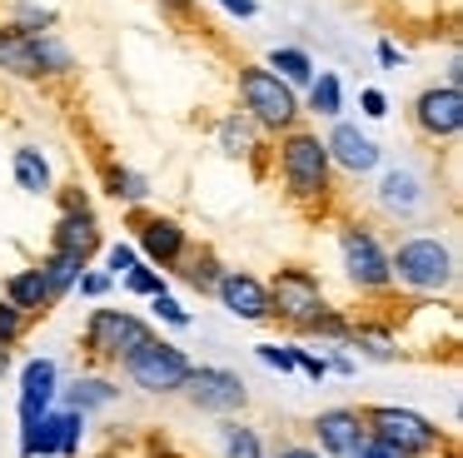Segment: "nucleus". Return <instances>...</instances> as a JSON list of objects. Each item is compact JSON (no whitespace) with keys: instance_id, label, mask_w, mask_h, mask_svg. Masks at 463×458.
<instances>
[{"instance_id":"7c9ffc66","label":"nucleus","mask_w":463,"mask_h":458,"mask_svg":"<svg viewBox=\"0 0 463 458\" xmlns=\"http://www.w3.org/2000/svg\"><path fill=\"white\" fill-rule=\"evenodd\" d=\"M125 289H135V294H165V279H160V269H150V264H130V269H125Z\"/></svg>"},{"instance_id":"4be33fe9","label":"nucleus","mask_w":463,"mask_h":458,"mask_svg":"<svg viewBox=\"0 0 463 458\" xmlns=\"http://www.w3.org/2000/svg\"><path fill=\"white\" fill-rule=\"evenodd\" d=\"M35 269H41L45 289H51V304L65 294V289H75V279L85 274L80 259H75V254H61V249H51V259H45V264H35Z\"/></svg>"},{"instance_id":"9d476101","label":"nucleus","mask_w":463,"mask_h":458,"mask_svg":"<svg viewBox=\"0 0 463 458\" xmlns=\"http://www.w3.org/2000/svg\"><path fill=\"white\" fill-rule=\"evenodd\" d=\"M413 125L429 139H453L463 129V90L458 85H429L413 100Z\"/></svg>"},{"instance_id":"c85d7f7f","label":"nucleus","mask_w":463,"mask_h":458,"mask_svg":"<svg viewBox=\"0 0 463 458\" xmlns=\"http://www.w3.org/2000/svg\"><path fill=\"white\" fill-rule=\"evenodd\" d=\"M344 344L364 348V354H369V358H379V364H389V358H393V339H389V334H379V329H354V324H349Z\"/></svg>"},{"instance_id":"6ab92c4d","label":"nucleus","mask_w":463,"mask_h":458,"mask_svg":"<svg viewBox=\"0 0 463 458\" xmlns=\"http://www.w3.org/2000/svg\"><path fill=\"white\" fill-rule=\"evenodd\" d=\"M0 70H11L21 80H41L35 75V55H31V30L0 25Z\"/></svg>"},{"instance_id":"9b49d317","label":"nucleus","mask_w":463,"mask_h":458,"mask_svg":"<svg viewBox=\"0 0 463 458\" xmlns=\"http://www.w3.org/2000/svg\"><path fill=\"white\" fill-rule=\"evenodd\" d=\"M55 249H61V254H75L80 264H90V254L100 249V224H95L85 195H65L61 219H55Z\"/></svg>"},{"instance_id":"f257e3e1","label":"nucleus","mask_w":463,"mask_h":458,"mask_svg":"<svg viewBox=\"0 0 463 458\" xmlns=\"http://www.w3.org/2000/svg\"><path fill=\"white\" fill-rule=\"evenodd\" d=\"M279 179H284V195L294 205H324L329 199V179H334V165H329V149L314 129H284L279 135Z\"/></svg>"},{"instance_id":"a878e982","label":"nucleus","mask_w":463,"mask_h":458,"mask_svg":"<svg viewBox=\"0 0 463 458\" xmlns=\"http://www.w3.org/2000/svg\"><path fill=\"white\" fill-rule=\"evenodd\" d=\"M309 110H314V115H324V119L339 115V110H344V85H339V75L319 70V80L309 85Z\"/></svg>"},{"instance_id":"aec40b11","label":"nucleus","mask_w":463,"mask_h":458,"mask_svg":"<svg viewBox=\"0 0 463 458\" xmlns=\"http://www.w3.org/2000/svg\"><path fill=\"white\" fill-rule=\"evenodd\" d=\"M180 274L190 289H200V294H214V284H220V259H214V249H184L180 254Z\"/></svg>"},{"instance_id":"f8f14e48","label":"nucleus","mask_w":463,"mask_h":458,"mask_svg":"<svg viewBox=\"0 0 463 458\" xmlns=\"http://www.w3.org/2000/svg\"><path fill=\"white\" fill-rule=\"evenodd\" d=\"M214 299H220L234 319H244V324H264V319H269V289H264L250 269H224L220 284H214Z\"/></svg>"},{"instance_id":"4c0bfd02","label":"nucleus","mask_w":463,"mask_h":458,"mask_svg":"<svg viewBox=\"0 0 463 458\" xmlns=\"http://www.w3.org/2000/svg\"><path fill=\"white\" fill-rule=\"evenodd\" d=\"M75 284H80V294H90V299H100L105 289H110V274H80L75 279Z\"/></svg>"},{"instance_id":"cd10ccee","label":"nucleus","mask_w":463,"mask_h":458,"mask_svg":"<svg viewBox=\"0 0 463 458\" xmlns=\"http://www.w3.org/2000/svg\"><path fill=\"white\" fill-rule=\"evenodd\" d=\"M115 394H120V388H115L110 378H75V384H71V408H75V414H85V408L110 404Z\"/></svg>"},{"instance_id":"f704fd0d","label":"nucleus","mask_w":463,"mask_h":458,"mask_svg":"<svg viewBox=\"0 0 463 458\" xmlns=\"http://www.w3.org/2000/svg\"><path fill=\"white\" fill-rule=\"evenodd\" d=\"M150 309H155V314L165 319V324H175V329H190V314H184V309L175 304L170 294H155V304H150Z\"/></svg>"},{"instance_id":"1a4fd4ad","label":"nucleus","mask_w":463,"mask_h":458,"mask_svg":"<svg viewBox=\"0 0 463 458\" xmlns=\"http://www.w3.org/2000/svg\"><path fill=\"white\" fill-rule=\"evenodd\" d=\"M180 394L194 408H204V414H234V408H244L250 388H244V378L234 368H190Z\"/></svg>"},{"instance_id":"a211bd4d","label":"nucleus","mask_w":463,"mask_h":458,"mask_svg":"<svg viewBox=\"0 0 463 458\" xmlns=\"http://www.w3.org/2000/svg\"><path fill=\"white\" fill-rule=\"evenodd\" d=\"M5 299H11L21 314H45V309H51V289H45L41 269H21V274L5 279Z\"/></svg>"},{"instance_id":"2eb2a0df","label":"nucleus","mask_w":463,"mask_h":458,"mask_svg":"<svg viewBox=\"0 0 463 458\" xmlns=\"http://www.w3.org/2000/svg\"><path fill=\"white\" fill-rule=\"evenodd\" d=\"M324 149H329V165L349 169V175H369V169L379 165V145H373L369 135H359L354 125H334L329 139H324Z\"/></svg>"},{"instance_id":"412c9836","label":"nucleus","mask_w":463,"mask_h":458,"mask_svg":"<svg viewBox=\"0 0 463 458\" xmlns=\"http://www.w3.org/2000/svg\"><path fill=\"white\" fill-rule=\"evenodd\" d=\"M15 185H21L25 195H51V159H45L41 149L21 145L15 149Z\"/></svg>"},{"instance_id":"473e14b6","label":"nucleus","mask_w":463,"mask_h":458,"mask_svg":"<svg viewBox=\"0 0 463 458\" xmlns=\"http://www.w3.org/2000/svg\"><path fill=\"white\" fill-rule=\"evenodd\" d=\"M11 25H15V30H31V35H35V30H51V25H55V10L21 5V10H15V20H11Z\"/></svg>"},{"instance_id":"a19ab883","label":"nucleus","mask_w":463,"mask_h":458,"mask_svg":"<svg viewBox=\"0 0 463 458\" xmlns=\"http://www.w3.org/2000/svg\"><path fill=\"white\" fill-rule=\"evenodd\" d=\"M214 5H224L230 15H240V20H254V10H260L254 0H214Z\"/></svg>"},{"instance_id":"393cba45","label":"nucleus","mask_w":463,"mask_h":458,"mask_svg":"<svg viewBox=\"0 0 463 458\" xmlns=\"http://www.w3.org/2000/svg\"><path fill=\"white\" fill-rule=\"evenodd\" d=\"M105 185H110V195L125 199V205H140V199L150 195V179H145L140 169H125V165H105Z\"/></svg>"},{"instance_id":"423d86ee","label":"nucleus","mask_w":463,"mask_h":458,"mask_svg":"<svg viewBox=\"0 0 463 458\" xmlns=\"http://www.w3.org/2000/svg\"><path fill=\"white\" fill-rule=\"evenodd\" d=\"M190 358H184V348L165 344V339H145L140 348H135L130 358H125V374H130L135 388H145V394H180L184 378H190Z\"/></svg>"},{"instance_id":"39448f33","label":"nucleus","mask_w":463,"mask_h":458,"mask_svg":"<svg viewBox=\"0 0 463 458\" xmlns=\"http://www.w3.org/2000/svg\"><path fill=\"white\" fill-rule=\"evenodd\" d=\"M145 339H155L150 324L125 314V309H95V314L85 319V354H90L95 364H125Z\"/></svg>"},{"instance_id":"f3484780","label":"nucleus","mask_w":463,"mask_h":458,"mask_svg":"<svg viewBox=\"0 0 463 458\" xmlns=\"http://www.w3.org/2000/svg\"><path fill=\"white\" fill-rule=\"evenodd\" d=\"M379 205L389 209V215H399V219H413L423 205H429V189H423V179L413 175V169H393V175L379 185Z\"/></svg>"},{"instance_id":"c03bdc74","label":"nucleus","mask_w":463,"mask_h":458,"mask_svg":"<svg viewBox=\"0 0 463 458\" xmlns=\"http://www.w3.org/2000/svg\"><path fill=\"white\" fill-rule=\"evenodd\" d=\"M5 368H11V348H0V378H5Z\"/></svg>"},{"instance_id":"ddd939ff","label":"nucleus","mask_w":463,"mask_h":458,"mask_svg":"<svg viewBox=\"0 0 463 458\" xmlns=\"http://www.w3.org/2000/svg\"><path fill=\"white\" fill-rule=\"evenodd\" d=\"M314 438H319V453L324 458H354V448L369 438L359 408H324L314 418Z\"/></svg>"},{"instance_id":"bb28decb","label":"nucleus","mask_w":463,"mask_h":458,"mask_svg":"<svg viewBox=\"0 0 463 458\" xmlns=\"http://www.w3.org/2000/svg\"><path fill=\"white\" fill-rule=\"evenodd\" d=\"M220 149H224V155H234V159L254 155V125H250V119H244V115L220 119Z\"/></svg>"},{"instance_id":"c756f323","label":"nucleus","mask_w":463,"mask_h":458,"mask_svg":"<svg viewBox=\"0 0 463 458\" xmlns=\"http://www.w3.org/2000/svg\"><path fill=\"white\" fill-rule=\"evenodd\" d=\"M25 329H31V314H21V309L11 304V299H0V348L21 344Z\"/></svg>"},{"instance_id":"4468645a","label":"nucleus","mask_w":463,"mask_h":458,"mask_svg":"<svg viewBox=\"0 0 463 458\" xmlns=\"http://www.w3.org/2000/svg\"><path fill=\"white\" fill-rule=\"evenodd\" d=\"M135 229H140L145 259L160 264V269H175V264H180V254L190 249L184 224H180V219H170V215H140V219H135Z\"/></svg>"},{"instance_id":"58836bf2","label":"nucleus","mask_w":463,"mask_h":458,"mask_svg":"<svg viewBox=\"0 0 463 458\" xmlns=\"http://www.w3.org/2000/svg\"><path fill=\"white\" fill-rule=\"evenodd\" d=\"M354 458H399V453H393V448H383L379 438H364V444L354 448Z\"/></svg>"},{"instance_id":"e433bc0d","label":"nucleus","mask_w":463,"mask_h":458,"mask_svg":"<svg viewBox=\"0 0 463 458\" xmlns=\"http://www.w3.org/2000/svg\"><path fill=\"white\" fill-rule=\"evenodd\" d=\"M364 115L383 119V115H389V95H383V90H364Z\"/></svg>"},{"instance_id":"7ed1b4c3","label":"nucleus","mask_w":463,"mask_h":458,"mask_svg":"<svg viewBox=\"0 0 463 458\" xmlns=\"http://www.w3.org/2000/svg\"><path fill=\"white\" fill-rule=\"evenodd\" d=\"M359 414H364V428H369V438H379V444L393 448L399 458H433V453L443 448L439 424H429V418L413 414V408L373 404V408H359Z\"/></svg>"},{"instance_id":"dca6fc26","label":"nucleus","mask_w":463,"mask_h":458,"mask_svg":"<svg viewBox=\"0 0 463 458\" xmlns=\"http://www.w3.org/2000/svg\"><path fill=\"white\" fill-rule=\"evenodd\" d=\"M51 398H55V364L31 358L21 374V424H35V418L51 414Z\"/></svg>"},{"instance_id":"20e7f679","label":"nucleus","mask_w":463,"mask_h":458,"mask_svg":"<svg viewBox=\"0 0 463 458\" xmlns=\"http://www.w3.org/2000/svg\"><path fill=\"white\" fill-rule=\"evenodd\" d=\"M389 279L403 289H419V294H439V289L453 284V254L443 239L433 234H413L403 239L389 254Z\"/></svg>"},{"instance_id":"c9c22d12","label":"nucleus","mask_w":463,"mask_h":458,"mask_svg":"<svg viewBox=\"0 0 463 458\" xmlns=\"http://www.w3.org/2000/svg\"><path fill=\"white\" fill-rule=\"evenodd\" d=\"M294 368H299V374H309L314 384H319V378L329 374V358H314L309 348H294Z\"/></svg>"},{"instance_id":"2f4dec72","label":"nucleus","mask_w":463,"mask_h":458,"mask_svg":"<svg viewBox=\"0 0 463 458\" xmlns=\"http://www.w3.org/2000/svg\"><path fill=\"white\" fill-rule=\"evenodd\" d=\"M55 424H61V453H80V434H85V414H75V408H65V414H55Z\"/></svg>"},{"instance_id":"37998d69","label":"nucleus","mask_w":463,"mask_h":458,"mask_svg":"<svg viewBox=\"0 0 463 458\" xmlns=\"http://www.w3.org/2000/svg\"><path fill=\"white\" fill-rule=\"evenodd\" d=\"M160 5L170 10V15H190V10H194V0H160Z\"/></svg>"},{"instance_id":"ea45409f","label":"nucleus","mask_w":463,"mask_h":458,"mask_svg":"<svg viewBox=\"0 0 463 458\" xmlns=\"http://www.w3.org/2000/svg\"><path fill=\"white\" fill-rule=\"evenodd\" d=\"M130 264H135V249H130V244H115V249H110V274H125Z\"/></svg>"},{"instance_id":"72a5a7b5","label":"nucleus","mask_w":463,"mask_h":458,"mask_svg":"<svg viewBox=\"0 0 463 458\" xmlns=\"http://www.w3.org/2000/svg\"><path fill=\"white\" fill-rule=\"evenodd\" d=\"M260 358L279 374H294V344H260Z\"/></svg>"},{"instance_id":"6e6552de","label":"nucleus","mask_w":463,"mask_h":458,"mask_svg":"<svg viewBox=\"0 0 463 458\" xmlns=\"http://www.w3.org/2000/svg\"><path fill=\"white\" fill-rule=\"evenodd\" d=\"M339 254H344V269H349V284L359 289H389V249L373 239V229L364 224H344L339 229Z\"/></svg>"},{"instance_id":"5701e85b","label":"nucleus","mask_w":463,"mask_h":458,"mask_svg":"<svg viewBox=\"0 0 463 458\" xmlns=\"http://www.w3.org/2000/svg\"><path fill=\"white\" fill-rule=\"evenodd\" d=\"M269 70L284 80V85H304V80H314V60L304 55V50H294V45H274L269 50Z\"/></svg>"},{"instance_id":"0eeeda50","label":"nucleus","mask_w":463,"mask_h":458,"mask_svg":"<svg viewBox=\"0 0 463 458\" xmlns=\"http://www.w3.org/2000/svg\"><path fill=\"white\" fill-rule=\"evenodd\" d=\"M264 289H269V319H284V324H294V329H304L324 309L319 279H314L309 269H299V264L279 269Z\"/></svg>"},{"instance_id":"79ce46f5","label":"nucleus","mask_w":463,"mask_h":458,"mask_svg":"<svg viewBox=\"0 0 463 458\" xmlns=\"http://www.w3.org/2000/svg\"><path fill=\"white\" fill-rule=\"evenodd\" d=\"M274 458H324L319 448H299V444H289V448H279Z\"/></svg>"},{"instance_id":"f03ea898","label":"nucleus","mask_w":463,"mask_h":458,"mask_svg":"<svg viewBox=\"0 0 463 458\" xmlns=\"http://www.w3.org/2000/svg\"><path fill=\"white\" fill-rule=\"evenodd\" d=\"M240 105H244L240 115L250 119L254 129H274V135L294 129L304 115L294 85H284L269 65H240Z\"/></svg>"},{"instance_id":"b1692460","label":"nucleus","mask_w":463,"mask_h":458,"mask_svg":"<svg viewBox=\"0 0 463 458\" xmlns=\"http://www.w3.org/2000/svg\"><path fill=\"white\" fill-rule=\"evenodd\" d=\"M220 448H224V458H264L260 434L244 428V424H234V418H224V424H220Z\"/></svg>"}]
</instances>
